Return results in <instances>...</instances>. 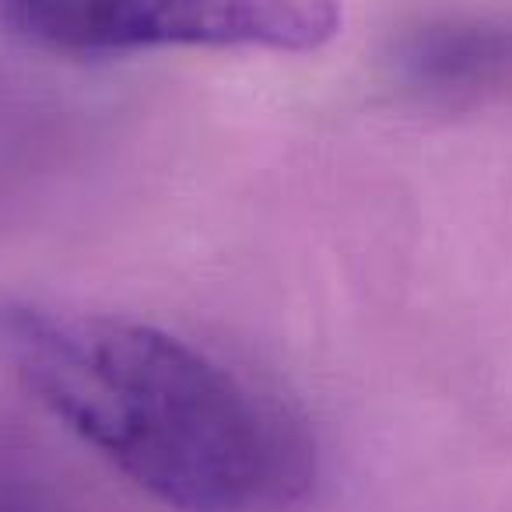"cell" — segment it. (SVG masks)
Segmentation results:
<instances>
[{
    "mask_svg": "<svg viewBox=\"0 0 512 512\" xmlns=\"http://www.w3.org/2000/svg\"><path fill=\"white\" fill-rule=\"evenodd\" d=\"M18 383L176 512H278L316 484V442L288 400L148 323L0 306Z\"/></svg>",
    "mask_w": 512,
    "mask_h": 512,
    "instance_id": "cell-1",
    "label": "cell"
},
{
    "mask_svg": "<svg viewBox=\"0 0 512 512\" xmlns=\"http://www.w3.org/2000/svg\"><path fill=\"white\" fill-rule=\"evenodd\" d=\"M0 32L78 60L165 46L316 53L341 32V0H0Z\"/></svg>",
    "mask_w": 512,
    "mask_h": 512,
    "instance_id": "cell-2",
    "label": "cell"
}]
</instances>
